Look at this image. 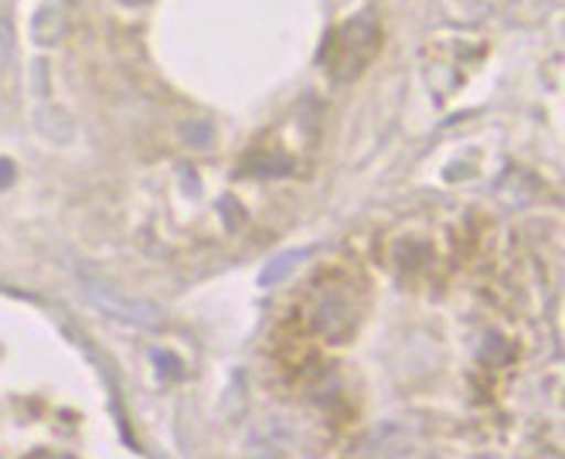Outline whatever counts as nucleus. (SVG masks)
<instances>
[{
  "label": "nucleus",
  "mask_w": 565,
  "mask_h": 459,
  "mask_svg": "<svg viewBox=\"0 0 565 459\" xmlns=\"http://www.w3.org/2000/svg\"><path fill=\"white\" fill-rule=\"evenodd\" d=\"M11 49H14V38H11V28L0 21V65L11 58Z\"/></svg>",
  "instance_id": "1"
},
{
  "label": "nucleus",
  "mask_w": 565,
  "mask_h": 459,
  "mask_svg": "<svg viewBox=\"0 0 565 459\" xmlns=\"http://www.w3.org/2000/svg\"><path fill=\"white\" fill-rule=\"evenodd\" d=\"M124 4H140V0H124Z\"/></svg>",
  "instance_id": "2"
}]
</instances>
